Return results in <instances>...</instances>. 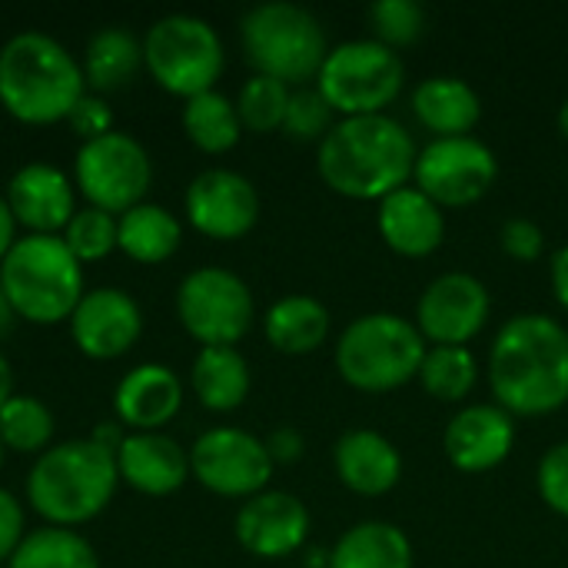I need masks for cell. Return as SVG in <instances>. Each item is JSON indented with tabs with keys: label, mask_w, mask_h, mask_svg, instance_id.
<instances>
[{
	"label": "cell",
	"mask_w": 568,
	"mask_h": 568,
	"mask_svg": "<svg viewBox=\"0 0 568 568\" xmlns=\"http://www.w3.org/2000/svg\"><path fill=\"white\" fill-rule=\"evenodd\" d=\"M496 406L513 419L549 416L568 406V329L542 313L503 323L489 353Z\"/></svg>",
	"instance_id": "cell-1"
},
{
	"label": "cell",
	"mask_w": 568,
	"mask_h": 568,
	"mask_svg": "<svg viewBox=\"0 0 568 568\" xmlns=\"http://www.w3.org/2000/svg\"><path fill=\"white\" fill-rule=\"evenodd\" d=\"M416 143L409 130L386 116H343L320 140V180L346 200H386L409 186L416 170Z\"/></svg>",
	"instance_id": "cell-2"
},
{
	"label": "cell",
	"mask_w": 568,
	"mask_h": 568,
	"mask_svg": "<svg viewBox=\"0 0 568 568\" xmlns=\"http://www.w3.org/2000/svg\"><path fill=\"white\" fill-rule=\"evenodd\" d=\"M83 93V67L50 33L23 30L0 47V106L13 120L27 126L60 123Z\"/></svg>",
	"instance_id": "cell-3"
},
{
	"label": "cell",
	"mask_w": 568,
	"mask_h": 568,
	"mask_svg": "<svg viewBox=\"0 0 568 568\" xmlns=\"http://www.w3.org/2000/svg\"><path fill=\"white\" fill-rule=\"evenodd\" d=\"M116 486V456L90 439H70L37 456L27 476V503L47 526L77 529L110 506Z\"/></svg>",
	"instance_id": "cell-4"
},
{
	"label": "cell",
	"mask_w": 568,
	"mask_h": 568,
	"mask_svg": "<svg viewBox=\"0 0 568 568\" xmlns=\"http://www.w3.org/2000/svg\"><path fill=\"white\" fill-rule=\"evenodd\" d=\"M0 290L7 293L17 320L33 326L70 323L83 300V266L60 236H17L0 263Z\"/></svg>",
	"instance_id": "cell-5"
},
{
	"label": "cell",
	"mask_w": 568,
	"mask_h": 568,
	"mask_svg": "<svg viewBox=\"0 0 568 568\" xmlns=\"http://www.w3.org/2000/svg\"><path fill=\"white\" fill-rule=\"evenodd\" d=\"M429 343L399 313H366L336 339V369L359 393H393L419 376Z\"/></svg>",
	"instance_id": "cell-6"
},
{
	"label": "cell",
	"mask_w": 568,
	"mask_h": 568,
	"mask_svg": "<svg viewBox=\"0 0 568 568\" xmlns=\"http://www.w3.org/2000/svg\"><path fill=\"white\" fill-rule=\"evenodd\" d=\"M240 40L246 63L260 77H273L286 87L316 80L329 43L323 23L300 3L270 0L243 13Z\"/></svg>",
	"instance_id": "cell-7"
},
{
	"label": "cell",
	"mask_w": 568,
	"mask_h": 568,
	"mask_svg": "<svg viewBox=\"0 0 568 568\" xmlns=\"http://www.w3.org/2000/svg\"><path fill=\"white\" fill-rule=\"evenodd\" d=\"M143 67L173 97H200L216 90L226 67L220 33L193 13H166L143 37Z\"/></svg>",
	"instance_id": "cell-8"
},
{
	"label": "cell",
	"mask_w": 568,
	"mask_h": 568,
	"mask_svg": "<svg viewBox=\"0 0 568 568\" xmlns=\"http://www.w3.org/2000/svg\"><path fill=\"white\" fill-rule=\"evenodd\" d=\"M406 67L379 40H346L333 47L316 73V90L343 116H376L403 93Z\"/></svg>",
	"instance_id": "cell-9"
},
{
	"label": "cell",
	"mask_w": 568,
	"mask_h": 568,
	"mask_svg": "<svg viewBox=\"0 0 568 568\" xmlns=\"http://www.w3.org/2000/svg\"><path fill=\"white\" fill-rule=\"evenodd\" d=\"M73 180L87 206L123 216L126 210L143 203L153 183V163L136 136L113 130L106 136L80 143L73 160Z\"/></svg>",
	"instance_id": "cell-10"
},
{
	"label": "cell",
	"mask_w": 568,
	"mask_h": 568,
	"mask_svg": "<svg viewBox=\"0 0 568 568\" xmlns=\"http://www.w3.org/2000/svg\"><path fill=\"white\" fill-rule=\"evenodd\" d=\"M176 316L200 346H236L256 320V303L236 273L200 266L176 290Z\"/></svg>",
	"instance_id": "cell-11"
},
{
	"label": "cell",
	"mask_w": 568,
	"mask_h": 568,
	"mask_svg": "<svg viewBox=\"0 0 568 568\" xmlns=\"http://www.w3.org/2000/svg\"><path fill=\"white\" fill-rule=\"evenodd\" d=\"M499 176L496 153L476 136L433 140L419 150L413 186L423 190L439 210H463L479 203Z\"/></svg>",
	"instance_id": "cell-12"
},
{
	"label": "cell",
	"mask_w": 568,
	"mask_h": 568,
	"mask_svg": "<svg viewBox=\"0 0 568 568\" xmlns=\"http://www.w3.org/2000/svg\"><path fill=\"white\" fill-rule=\"evenodd\" d=\"M273 459L266 443L236 426L206 429L190 446V476L223 499H253L266 493L273 479Z\"/></svg>",
	"instance_id": "cell-13"
},
{
	"label": "cell",
	"mask_w": 568,
	"mask_h": 568,
	"mask_svg": "<svg viewBox=\"0 0 568 568\" xmlns=\"http://www.w3.org/2000/svg\"><path fill=\"white\" fill-rule=\"evenodd\" d=\"M493 296L473 273L436 276L416 306V329L429 346H469L489 323Z\"/></svg>",
	"instance_id": "cell-14"
},
{
	"label": "cell",
	"mask_w": 568,
	"mask_h": 568,
	"mask_svg": "<svg viewBox=\"0 0 568 568\" xmlns=\"http://www.w3.org/2000/svg\"><path fill=\"white\" fill-rule=\"evenodd\" d=\"M183 210H186L190 226L200 236L233 243V240H243L256 226L260 193L243 173L213 166L193 176L183 196Z\"/></svg>",
	"instance_id": "cell-15"
},
{
	"label": "cell",
	"mask_w": 568,
	"mask_h": 568,
	"mask_svg": "<svg viewBox=\"0 0 568 568\" xmlns=\"http://www.w3.org/2000/svg\"><path fill=\"white\" fill-rule=\"evenodd\" d=\"M143 333V313L136 300L116 286H100L83 293L70 316V336L77 349L90 359L126 356Z\"/></svg>",
	"instance_id": "cell-16"
},
{
	"label": "cell",
	"mask_w": 568,
	"mask_h": 568,
	"mask_svg": "<svg viewBox=\"0 0 568 568\" xmlns=\"http://www.w3.org/2000/svg\"><path fill=\"white\" fill-rule=\"evenodd\" d=\"M236 542L256 559H286L306 546L310 509L300 496L266 489L246 499L233 523Z\"/></svg>",
	"instance_id": "cell-17"
},
{
	"label": "cell",
	"mask_w": 568,
	"mask_h": 568,
	"mask_svg": "<svg viewBox=\"0 0 568 568\" xmlns=\"http://www.w3.org/2000/svg\"><path fill=\"white\" fill-rule=\"evenodd\" d=\"M516 446V419L496 403L463 406L443 436L446 459L466 476H483L499 469Z\"/></svg>",
	"instance_id": "cell-18"
},
{
	"label": "cell",
	"mask_w": 568,
	"mask_h": 568,
	"mask_svg": "<svg viewBox=\"0 0 568 568\" xmlns=\"http://www.w3.org/2000/svg\"><path fill=\"white\" fill-rule=\"evenodd\" d=\"M17 226L33 236H57L77 213V190L73 180L50 166V163H27L20 166L3 193Z\"/></svg>",
	"instance_id": "cell-19"
},
{
	"label": "cell",
	"mask_w": 568,
	"mask_h": 568,
	"mask_svg": "<svg viewBox=\"0 0 568 568\" xmlns=\"http://www.w3.org/2000/svg\"><path fill=\"white\" fill-rule=\"evenodd\" d=\"M116 473L130 489L163 499L190 479V449L166 433H126L116 449Z\"/></svg>",
	"instance_id": "cell-20"
},
{
	"label": "cell",
	"mask_w": 568,
	"mask_h": 568,
	"mask_svg": "<svg viewBox=\"0 0 568 568\" xmlns=\"http://www.w3.org/2000/svg\"><path fill=\"white\" fill-rule=\"evenodd\" d=\"M376 226L383 243L406 260L433 256L446 240V216L443 210L416 186H403L379 200Z\"/></svg>",
	"instance_id": "cell-21"
},
{
	"label": "cell",
	"mask_w": 568,
	"mask_h": 568,
	"mask_svg": "<svg viewBox=\"0 0 568 568\" xmlns=\"http://www.w3.org/2000/svg\"><path fill=\"white\" fill-rule=\"evenodd\" d=\"M183 406V383L163 363L133 366L113 393L116 423L130 433H160Z\"/></svg>",
	"instance_id": "cell-22"
},
{
	"label": "cell",
	"mask_w": 568,
	"mask_h": 568,
	"mask_svg": "<svg viewBox=\"0 0 568 568\" xmlns=\"http://www.w3.org/2000/svg\"><path fill=\"white\" fill-rule=\"evenodd\" d=\"M333 469L349 493L376 499V496H386L399 486L403 456L383 433L349 429L336 439Z\"/></svg>",
	"instance_id": "cell-23"
},
{
	"label": "cell",
	"mask_w": 568,
	"mask_h": 568,
	"mask_svg": "<svg viewBox=\"0 0 568 568\" xmlns=\"http://www.w3.org/2000/svg\"><path fill=\"white\" fill-rule=\"evenodd\" d=\"M413 113L436 140L469 136L483 120V100L463 77H426L413 90Z\"/></svg>",
	"instance_id": "cell-24"
},
{
	"label": "cell",
	"mask_w": 568,
	"mask_h": 568,
	"mask_svg": "<svg viewBox=\"0 0 568 568\" xmlns=\"http://www.w3.org/2000/svg\"><path fill=\"white\" fill-rule=\"evenodd\" d=\"M193 396L210 413H233L246 403L253 376L236 346H203L190 369Z\"/></svg>",
	"instance_id": "cell-25"
},
{
	"label": "cell",
	"mask_w": 568,
	"mask_h": 568,
	"mask_svg": "<svg viewBox=\"0 0 568 568\" xmlns=\"http://www.w3.org/2000/svg\"><path fill=\"white\" fill-rule=\"evenodd\" d=\"M329 323H333V316H329V310L316 296L293 293V296L276 300L266 310L263 333H266V343L276 353L306 356V353H316L326 343Z\"/></svg>",
	"instance_id": "cell-26"
},
{
	"label": "cell",
	"mask_w": 568,
	"mask_h": 568,
	"mask_svg": "<svg viewBox=\"0 0 568 568\" xmlns=\"http://www.w3.org/2000/svg\"><path fill=\"white\" fill-rule=\"evenodd\" d=\"M409 536L383 519L349 526L329 549L326 568H413Z\"/></svg>",
	"instance_id": "cell-27"
},
{
	"label": "cell",
	"mask_w": 568,
	"mask_h": 568,
	"mask_svg": "<svg viewBox=\"0 0 568 568\" xmlns=\"http://www.w3.org/2000/svg\"><path fill=\"white\" fill-rule=\"evenodd\" d=\"M180 240H183V226L166 206L140 203L123 216H116V250L126 253L133 263L143 266L166 263L180 250Z\"/></svg>",
	"instance_id": "cell-28"
},
{
	"label": "cell",
	"mask_w": 568,
	"mask_h": 568,
	"mask_svg": "<svg viewBox=\"0 0 568 568\" xmlns=\"http://www.w3.org/2000/svg\"><path fill=\"white\" fill-rule=\"evenodd\" d=\"M80 67L93 93L120 90L143 67V40H136L126 27H103L90 37Z\"/></svg>",
	"instance_id": "cell-29"
},
{
	"label": "cell",
	"mask_w": 568,
	"mask_h": 568,
	"mask_svg": "<svg viewBox=\"0 0 568 568\" xmlns=\"http://www.w3.org/2000/svg\"><path fill=\"white\" fill-rule=\"evenodd\" d=\"M183 130H186L190 143L210 156L230 153L243 136L236 103L220 90H206L183 103Z\"/></svg>",
	"instance_id": "cell-30"
},
{
	"label": "cell",
	"mask_w": 568,
	"mask_h": 568,
	"mask_svg": "<svg viewBox=\"0 0 568 568\" xmlns=\"http://www.w3.org/2000/svg\"><path fill=\"white\" fill-rule=\"evenodd\" d=\"M7 568H100V559L77 529L43 526L23 536Z\"/></svg>",
	"instance_id": "cell-31"
},
{
	"label": "cell",
	"mask_w": 568,
	"mask_h": 568,
	"mask_svg": "<svg viewBox=\"0 0 568 568\" xmlns=\"http://www.w3.org/2000/svg\"><path fill=\"white\" fill-rule=\"evenodd\" d=\"M416 379L433 399L463 403L479 383V363L469 346H429Z\"/></svg>",
	"instance_id": "cell-32"
},
{
	"label": "cell",
	"mask_w": 568,
	"mask_h": 568,
	"mask_svg": "<svg viewBox=\"0 0 568 568\" xmlns=\"http://www.w3.org/2000/svg\"><path fill=\"white\" fill-rule=\"evenodd\" d=\"M53 413L43 399L13 393L0 409V443L20 456H40L50 449L53 439Z\"/></svg>",
	"instance_id": "cell-33"
},
{
	"label": "cell",
	"mask_w": 568,
	"mask_h": 568,
	"mask_svg": "<svg viewBox=\"0 0 568 568\" xmlns=\"http://www.w3.org/2000/svg\"><path fill=\"white\" fill-rule=\"evenodd\" d=\"M290 87L273 80V77H260L253 73L243 87H240V97H236V113H240V123L243 130L250 133H273V130H283V120H286V106H290Z\"/></svg>",
	"instance_id": "cell-34"
},
{
	"label": "cell",
	"mask_w": 568,
	"mask_h": 568,
	"mask_svg": "<svg viewBox=\"0 0 568 568\" xmlns=\"http://www.w3.org/2000/svg\"><path fill=\"white\" fill-rule=\"evenodd\" d=\"M60 240L77 256V263H100L116 250V216L97 206H80L63 226Z\"/></svg>",
	"instance_id": "cell-35"
},
{
	"label": "cell",
	"mask_w": 568,
	"mask_h": 568,
	"mask_svg": "<svg viewBox=\"0 0 568 568\" xmlns=\"http://www.w3.org/2000/svg\"><path fill=\"white\" fill-rule=\"evenodd\" d=\"M373 40L386 43L389 50L413 47L426 33V10L416 0H376L369 7Z\"/></svg>",
	"instance_id": "cell-36"
},
{
	"label": "cell",
	"mask_w": 568,
	"mask_h": 568,
	"mask_svg": "<svg viewBox=\"0 0 568 568\" xmlns=\"http://www.w3.org/2000/svg\"><path fill=\"white\" fill-rule=\"evenodd\" d=\"M333 106L323 100V93L316 87H300L290 93V106H286V120H283V130L293 136V140H323L329 130H333Z\"/></svg>",
	"instance_id": "cell-37"
},
{
	"label": "cell",
	"mask_w": 568,
	"mask_h": 568,
	"mask_svg": "<svg viewBox=\"0 0 568 568\" xmlns=\"http://www.w3.org/2000/svg\"><path fill=\"white\" fill-rule=\"evenodd\" d=\"M536 486L542 503L566 516L568 519V443L552 446L542 459H539V473H536Z\"/></svg>",
	"instance_id": "cell-38"
},
{
	"label": "cell",
	"mask_w": 568,
	"mask_h": 568,
	"mask_svg": "<svg viewBox=\"0 0 568 568\" xmlns=\"http://www.w3.org/2000/svg\"><path fill=\"white\" fill-rule=\"evenodd\" d=\"M499 243H503V253L516 263H536L546 250V233L539 223L526 220V216H513L503 223V233H499Z\"/></svg>",
	"instance_id": "cell-39"
},
{
	"label": "cell",
	"mask_w": 568,
	"mask_h": 568,
	"mask_svg": "<svg viewBox=\"0 0 568 568\" xmlns=\"http://www.w3.org/2000/svg\"><path fill=\"white\" fill-rule=\"evenodd\" d=\"M67 123H70V130H73L83 143H90V140H97V136L113 133V110L106 106V100H103L100 93H83L80 103L70 110Z\"/></svg>",
	"instance_id": "cell-40"
},
{
	"label": "cell",
	"mask_w": 568,
	"mask_h": 568,
	"mask_svg": "<svg viewBox=\"0 0 568 568\" xmlns=\"http://www.w3.org/2000/svg\"><path fill=\"white\" fill-rule=\"evenodd\" d=\"M27 536V516H23V506L20 499L0 486V566L10 562V556L20 549Z\"/></svg>",
	"instance_id": "cell-41"
},
{
	"label": "cell",
	"mask_w": 568,
	"mask_h": 568,
	"mask_svg": "<svg viewBox=\"0 0 568 568\" xmlns=\"http://www.w3.org/2000/svg\"><path fill=\"white\" fill-rule=\"evenodd\" d=\"M263 443H266L273 466H290V463L303 459V453H306V439L296 426H276Z\"/></svg>",
	"instance_id": "cell-42"
},
{
	"label": "cell",
	"mask_w": 568,
	"mask_h": 568,
	"mask_svg": "<svg viewBox=\"0 0 568 568\" xmlns=\"http://www.w3.org/2000/svg\"><path fill=\"white\" fill-rule=\"evenodd\" d=\"M90 443H97L100 449H106V453H113L116 456V449L123 446V439H126V429H123V423H116V419H106V423H97L93 426V433L87 436Z\"/></svg>",
	"instance_id": "cell-43"
},
{
	"label": "cell",
	"mask_w": 568,
	"mask_h": 568,
	"mask_svg": "<svg viewBox=\"0 0 568 568\" xmlns=\"http://www.w3.org/2000/svg\"><path fill=\"white\" fill-rule=\"evenodd\" d=\"M552 293H556L559 306L568 313V243L552 256Z\"/></svg>",
	"instance_id": "cell-44"
},
{
	"label": "cell",
	"mask_w": 568,
	"mask_h": 568,
	"mask_svg": "<svg viewBox=\"0 0 568 568\" xmlns=\"http://www.w3.org/2000/svg\"><path fill=\"white\" fill-rule=\"evenodd\" d=\"M13 243H17V220H13V213H10V206H7V200L0 193V263L10 253Z\"/></svg>",
	"instance_id": "cell-45"
},
{
	"label": "cell",
	"mask_w": 568,
	"mask_h": 568,
	"mask_svg": "<svg viewBox=\"0 0 568 568\" xmlns=\"http://www.w3.org/2000/svg\"><path fill=\"white\" fill-rule=\"evenodd\" d=\"M10 396H13V369H10L7 356L0 353V409L7 406Z\"/></svg>",
	"instance_id": "cell-46"
},
{
	"label": "cell",
	"mask_w": 568,
	"mask_h": 568,
	"mask_svg": "<svg viewBox=\"0 0 568 568\" xmlns=\"http://www.w3.org/2000/svg\"><path fill=\"white\" fill-rule=\"evenodd\" d=\"M13 320H17V313H13V306H10L7 293L0 290V336H7V333H10Z\"/></svg>",
	"instance_id": "cell-47"
},
{
	"label": "cell",
	"mask_w": 568,
	"mask_h": 568,
	"mask_svg": "<svg viewBox=\"0 0 568 568\" xmlns=\"http://www.w3.org/2000/svg\"><path fill=\"white\" fill-rule=\"evenodd\" d=\"M559 133L568 140V100L559 106Z\"/></svg>",
	"instance_id": "cell-48"
},
{
	"label": "cell",
	"mask_w": 568,
	"mask_h": 568,
	"mask_svg": "<svg viewBox=\"0 0 568 568\" xmlns=\"http://www.w3.org/2000/svg\"><path fill=\"white\" fill-rule=\"evenodd\" d=\"M3 456H7V449H3V443H0V469H3Z\"/></svg>",
	"instance_id": "cell-49"
},
{
	"label": "cell",
	"mask_w": 568,
	"mask_h": 568,
	"mask_svg": "<svg viewBox=\"0 0 568 568\" xmlns=\"http://www.w3.org/2000/svg\"><path fill=\"white\" fill-rule=\"evenodd\" d=\"M0 568H7V566H0Z\"/></svg>",
	"instance_id": "cell-50"
}]
</instances>
